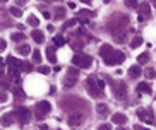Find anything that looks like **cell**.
I'll return each instance as SVG.
<instances>
[{"mask_svg":"<svg viewBox=\"0 0 156 130\" xmlns=\"http://www.w3.org/2000/svg\"><path fill=\"white\" fill-rule=\"evenodd\" d=\"M7 63H9L10 67H14V69H22V63H24V62H21V60L14 58V56H9V58H7Z\"/></svg>","mask_w":156,"mask_h":130,"instance_id":"10","label":"cell"},{"mask_svg":"<svg viewBox=\"0 0 156 130\" xmlns=\"http://www.w3.org/2000/svg\"><path fill=\"white\" fill-rule=\"evenodd\" d=\"M139 12H141V16H139L141 21L146 17V16L149 17V5H148V3H141V5H139Z\"/></svg>","mask_w":156,"mask_h":130,"instance_id":"8","label":"cell"},{"mask_svg":"<svg viewBox=\"0 0 156 130\" xmlns=\"http://www.w3.org/2000/svg\"><path fill=\"white\" fill-rule=\"evenodd\" d=\"M62 16H64V7H57V9H55V17L62 19Z\"/></svg>","mask_w":156,"mask_h":130,"instance_id":"29","label":"cell"},{"mask_svg":"<svg viewBox=\"0 0 156 130\" xmlns=\"http://www.w3.org/2000/svg\"><path fill=\"white\" fill-rule=\"evenodd\" d=\"M12 115H16L21 122H24V123L29 120V110H28V108H17V110L12 113Z\"/></svg>","mask_w":156,"mask_h":130,"instance_id":"6","label":"cell"},{"mask_svg":"<svg viewBox=\"0 0 156 130\" xmlns=\"http://www.w3.org/2000/svg\"><path fill=\"white\" fill-rule=\"evenodd\" d=\"M112 122L117 123V125H124V123H127V116H125L124 113H115V115L112 116Z\"/></svg>","mask_w":156,"mask_h":130,"instance_id":"7","label":"cell"},{"mask_svg":"<svg viewBox=\"0 0 156 130\" xmlns=\"http://www.w3.org/2000/svg\"><path fill=\"white\" fill-rule=\"evenodd\" d=\"M88 91H89V94H93L95 98H98V96H101V89L98 87V80H95L93 77H89L88 79Z\"/></svg>","mask_w":156,"mask_h":130,"instance_id":"4","label":"cell"},{"mask_svg":"<svg viewBox=\"0 0 156 130\" xmlns=\"http://www.w3.org/2000/svg\"><path fill=\"white\" fill-rule=\"evenodd\" d=\"M2 74H3V69H2V67H0V77H2Z\"/></svg>","mask_w":156,"mask_h":130,"instance_id":"45","label":"cell"},{"mask_svg":"<svg viewBox=\"0 0 156 130\" xmlns=\"http://www.w3.org/2000/svg\"><path fill=\"white\" fill-rule=\"evenodd\" d=\"M124 60H125V55H124L122 52H115V50H113L108 56L103 58V62H105L106 65H118V63H122Z\"/></svg>","mask_w":156,"mask_h":130,"instance_id":"2","label":"cell"},{"mask_svg":"<svg viewBox=\"0 0 156 130\" xmlns=\"http://www.w3.org/2000/svg\"><path fill=\"white\" fill-rule=\"evenodd\" d=\"M113 52V48L110 46V45H103L101 48H99V55H101V58H105V56H108L110 53Z\"/></svg>","mask_w":156,"mask_h":130,"instance_id":"12","label":"cell"},{"mask_svg":"<svg viewBox=\"0 0 156 130\" xmlns=\"http://www.w3.org/2000/svg\"><path fill=\"white\" fill-rule=\"evenodd\" d=\"M33 60H35L36 63L41 62V53H39V50H35V52H33Z\"/></svg>","mask_w":156,"mask_h":130,"instance_id":"27","label":"cell"},{"mask_svg":"<svg viewBox=\"0 0 156 130\" xmlns=\"http://www.w3.org/2000/svg\"><path fill=\"white\" fill-rule=\"evenodd\" d=\"M38 72H41V74H50V69L46 65H41V67H38Z\"/></svg>","mask_w":156,"mask_h":130,"instance_id":"32","label":"cell"},{"mask_svg":"<svg viewBox=\"0 0 156 130\" xmlns=\"http://www.w3.org/2000/svg\"><path fill=\"white\" fill-rule=\"evenodd\" d=\"M10 14H12L14 17H21V16H22V12H21L19 7H10Z\"/></svg>","mask_w":156,"mask_h":130,"instance_id":"26","label":"cell"},{"mask_svg":"<svg viewBox=\"0 0 156 130\" xmlns=\"http://www.w3.org/2000/svg\"><path fill=\"white\" fill-rule=\"evenodd\" d=\"M43 17H45V19H50V17H52V14H50V12H43Z\"/></svg>","mask_w":156,"mask_h":130,"instance_id":"42","label":"cell"},{"mask_svg":"<svg viewBox=\"0 0 156 130\" xmlns=\"http://www.w3.org/2000/svg\"><path fill=\"white\" fill-rule=\"evenodd\" d=\"M0 123H2L3 127H9V125L12 123V115H10V113H5V115H2V118H0Z\"/></svg>","mask_w":156,"mask_h":130,"instance_id":"13","label":"cell"},{"mask_svg":"<svg viewBox=\"0 0 156 130\" xmlns=\"http://www.w3.org/2000/svg\"><path fill=\"white\" fill-rule=\"evenodd\" d=\"M96 110H98L99 115H105V113L108 111V106H106V105H103V103H99V105L96 106Z\"/></svg>","mask_w":156,"mask_h":130,"instance_id":"25","label":"cell"},{"mask_svg":"<svg viewBox=\"0 0 156 130\" xmlns=\"http://www.w3.org/2000/svg\"><path fill=\"white\" fill-rule=\"evenodd\" d=\"M141 45H142V38H141V36H134V38H132V41H130V48H132V50L139 48Z\"/></svg>","mask_w":156,"mask_h":130,"instance_id":"17","label":"cell"},{"mask_svg":"<svg viewBox=\"0 0 156 130\" xmlns=\"http://www.w3.org/2000/svg\"><path fill=\"white\" fill-rule=\"evenodd\" d=\"M5 46H7V43H5L3 39H0V52H3V50H5Z\"/></svg>","mask_w":156,"mask_h":130,"instance_id":"39","label":"cell"},{"mask_svg":"<svg viewBox=\"0 0 156 130\" xmlns=\"http://www.w3.org/2000/svg\"><path fill=\"white\" fill-rule=\"evenodd\" d=\"M137 116H139L141 120H146V116H148V111H144V110H139V111H137Z\"/></svg>","mask_w":156,"mask_h":130,"instance_id":"34","label":"cell"},{"mask_svg":"<svg viewBox=\"0 0 156 130\" xmlns=\"http://www.w3.org/2000/svg\"><path fill=\"white\" fill-rule=\"evenodd\" d=\"M137 93L151 94V86H149L148 82H139V84H137Z\"/></svg>","mask_w":156,"mask_h":130,"instance_id":"9","label":"cell"},{"mask_svg":"<svg viewBox=\"0 0 156 130\" xmlns=\"http://www.w3.org/2000/svg\"><path fill=\"white\" fill-rule=\"evenodd\" d=\"M134 130H149V129H144V127H141V125H136Z\"/></svg>","mask_w":156,"mask_h":130,"instance_id":"43","label":"cell"},{"mask_svg":"<svg viewBox=\"0 0 156 130\" xmlns=\"http://www.w3.org/2000/svg\"><path fill=\"white\" fill-rule=\"evenodd\" d=\"M21 70H24V72H31V70H33V67H31V63L24 62V63H22V69H21Z\"/></svg>","mask_w":156,"mask_h":130,"instance_id":"30","label":"cell"},{"mask_svg":"<svg viewBox=\"0 0 156 130\" xmlns=\"http://www.w3.org/2000/svg\"><path fill=\"white\" fill-rule=\"evenodd\" d=\"M52 110V105L48 103V101H39L38 105H36V118H45V115H48Z\"/></svg>","mask_w":156,"mask_h":130,"instance_id":"3","label":"cell"},{"mask_svg":"<svg viewBox=\"0 0 156 130\" xmlns=\"http://www.w3.org/2000/svg\"><path fill=\"white\" fill-rule=\"evenodd\" d=\"M72 63L76 67H79V69H89L91 63H93V58L89 55H84V53H77V55H74V58H72Z\"/></svg>","mask_w":156,"mask_h":130,"instance_id":"1","label":"cell"},{"mask_svg":"<svg viewBox=\"0 0 156 130\" xmlns=\"http://www.w3.org/2000/svg\"><path fill=\"white\" fill-rule=\"evenodd\" d=\"M129 75H130L132 79H137V77L141 75V67H139V65H132L130 70H129Z\"/></svg>","mask_w":156,"mask_h":130,"instance_id":"15","label":"cell"},{"mask_svg":"<svg viewBox=\"0 0 156 130\" xmlns=\"http://www.w3.org/2000/svg\"><path fill=\"white\" fill-rule=\"evenodd\" d=\"M118 130H129V129H125V127H118Z\"/></svg>","mask_w":156,"mask_h":130,"instance_id":"44","label":"cell"},{"mask_svg":"<svg viewBox=\"0 0 156 130\" xmlns=\"http://www.w3.org/2000/svg\"><path fill=\"white\" fill-rule=\"evenodd\" d=\"M82 120V115H79V113H76V115H72L70 118H69V123L70 125H77L79 122Z\"/></svg>","mask_w":156,"mask_h":130,"instance_id":"18","label":"cell"},{"mask_svg":"<svg viewBox=\"0 0 156 130\" xmlns=\"http://www.w3.org/2000/svg\"><path fill=\"white\" fill-rule=\"evenodd\" d=\"M146 122H148V123H153V122H155V118H153V113H151V111H148V116H146Z\"/></svg>","mask_w":156,"mask_h":130,"instance_id":"37","label":"cell"},{"mask_svg":"<svg viewBox=\"0 0 156 130\" xmlns=\"http://www.w3.org/2000/svg\"><path fill=\"white\" fill-rule=\"evenodd\" d=\"M146 77H148V79H155V77H156V70H153V69L146 70Z\"/></svg>","mask_w":156,"mask_h":130,"instance_id":"31","label":"cell"},{"mask_svg":"<svg viewBox=\"0 0 156 130\" xmlns=\"http://www.w3.org/2000/svg\"><path fill=\"white\" fill-rule=\"evenodd\" d=\"M14 94H16L17 98H24V91H22L21 87H16V89H14Z\"/></svg>","mask_w":156,"mask_h":130,"instance_id":"33","label":"cell"},{"mask_svg":"<svg viewBox=\"0 0 156 130\" xmlns=\"http://www.w3.org/2000/svg\"><path fill=\"white\" fill-rule=\"evenodd\" d=\"M137 62H139V65L148 63V62H149V55H148V53H141V55L137 56Z\"/></svg>","mask_w":156,"mask_h":130,"instance_id":"21","label":"cell"},{"mask_svg":"<svg viewBox=\"0 0 156 130\" xmlns=\"http://www.w3.org/2000/svg\"><path fill=\"white\" fill-rule=\"evenodd\" d=\"M72 46H74V48H82V46H84V43H82V41L79 39V43H74Z\"/></svg>","mask_w":156,"mask_h":130,"instance_id":"40","label":"cell"},{"mask_svg":"<svg viewBox=\"0 0 156 130\" xmlns=\"http://www.w3.org/2000/svg\"><path fill=\"white\" fill-rule=\"evenodd\" d=\"M76 24H77V19H69V21L64 24V29H65V28H70V26H76Z\"/></svg>","mask_w":156,"mask_h":130,"instance_id":"28","label":"cell"},{"mask_svg":"<svg viewBox=\"0 0 156 130\" xmlns=\"http://www.w3.org/2000/svg\"><path fill=\"white\" fill-rule=\"evenodd\" d=\"M113 89H115V98H117V99H125V96H127V87H125V84L120 82V84H117Z\"/></svg>","mask_w":156,"mask_h":130,"instance_id":"5","label":"cell"},{"mask_svg":"<svg viewBox=\"0 0 156 130\" xmlns=\"http://www.w3.org/2000/svg\"><path fill=\"white\" fill-rule=\"evenodd\" d=\"M155 7H156V2H155Z\"/></svg>","mask_w":156,"mask_h":130,"instance_id":"46","label":"cell"},{"mask_svg":"<svg viewBox=\"0 0 156 130\" xmlns=\"http://www.w3.org/2000/svg\"><path fill=\"white\" fill-rule=\"evenodd\" d=\"M9 75L16 80V82H21V77H19V69H14V67H10L9 69Z\"/></svg>","mask_w":156,"mask_h":130,"instance_id":"16","label":"cell"},{"mask_svg":"<svg viewBox=\"0 0 156 130\" xmlns=\"http://www.w3.org/2000/svg\"><path fill=\"white\" fill-rule=\"evenodd\" d=\"M17 53H21V55H28V53H31V48H29L28 45H21V46H17Z\"/></svg>","mask_w":156,"mask_h":130,"instance_id":"19","label":"cell"},{"mask_svg":"<svg viewBox=\"0 0 156 130\" xmlns=\"http://www.w3.org/2000/svg\"><path fill=\"white\" fill-rule=\"evenodd\" d=\"M53 43H55V46H62V45L65 43V39H64V36H60V34H57V36L53 38Z\"/></svg>","mask_w":156,"mask_h":130,"instance_id":"24","label":"cell"},{"mask_svg":"<svg viewBox=\"0 0 156 130\" xmlns=\"http://www.w3.org/2000/svg\"><path fill=\"white\" fill-rule=\"evenodd\" d=\"M76 82H77V77H72V75H69V77L65 79V86H67V87H72Z\"/></svg>","mask_w":156,"mask_h":130,"instance_id":"22","label":"cell"},{"mask_svg":"<svg viewBox=\"0 0 156 130\" xmlns=\"http://www.w3.org/2000/svg\"><path fill=\"white\" fill-rule=\"evenodd\" d=\"M127 5H129V7H137V2H130V0H129Z\"/></svg>","mask_w":156,"mask_h":130,"instance_id":"41","label":"cell"},{"mask_svg":"<svg viewBox=\"0 0 156 130\" xmlns=\"http://www.w3.org/2000/svg\"><path fill=\"white\" fill-rule=\"evenodd\" d=\"M99 130H112V125H108V123H103V125H99Z\"/></svg>","mask_w":156,"mask_h":130,"instance_id":"38","label":"cell"},{"mask_svg":"<svg viewBox=\"0 0 156 130\" xmlns=\"http://www.w3.org/2000/svg\"><path fill=\"white\" fill-rule=\"evenodd\" d=\"M79 14H81L82 17H89V16H93V12H91V10H81Z\"/></svg>","mask_w":156,"mask_h":130,"instance_id":"36","label":"cell"},{"mask_svg":"<svg viewBox=\"0 0 156 130\" xmlns=\"http://www.w3.org/2000/svg\"><path fill=\"white\" fill-rule=\"evenodd\" d=\"M28 24H29V26L38 28V26H39V19L36 17V16H29V17H28Z\"/></svg>","mask_w":156,"mask_h":130,"instance_id":"20","label":"cell"},{"mask_svg":"<svg viewBox=\"0 0 156 130\" xmlns=\"http://www.w3.org/2000/svg\"><path fill=\"white\" fill-rule=\"evenodd\" d=\"M9 98H7V93L5 91H0V103H5Z\"/></svg>","mask_w":156,"mask_h":130,"instance_id":"35","label":"cell"},{"mask_svg":"<svg viewBox=\"0 0 156 130\" xmlns=\"http://www.w3.org/2000/svg\"><path fill=\"white\" fill-rule=\"evenodd\" d=\"M24 33H14V34H12V36H10V39H12V41H24Z\"/></svg>","mask_w":156,"mask_h":130,"instance_id":"23","label":"cell"},{"mask_svg":"<svg viewBox=\"0 0 156 130\" xmlns=\"http://www.w3.org/2000/svg\"><path fill=\"white\" fill-rule=\"evenodd\" d=\"M46 58H48L52 63L57 62V55H55V48H53V46H48V48H46Z\"/></svg>","mask_w":156,"mask_h":130,"instance_id":"11","label":"cell"},{"mask_svg":"<svg viewBox=\"0 0 156 130\" xmlns=\"http://www.w3.org/2000/svg\"><path fill=\"white\" fill-rule=\"evenodd\" d=\"M31 36H33V39H35L36 43H43V41H45V34H43L41 31H38V29H35V31L31 33Z\"/></svg>","mask_w":156,"mask_h":130,"instance_id":"14","label":"cell"}]
</instances>
